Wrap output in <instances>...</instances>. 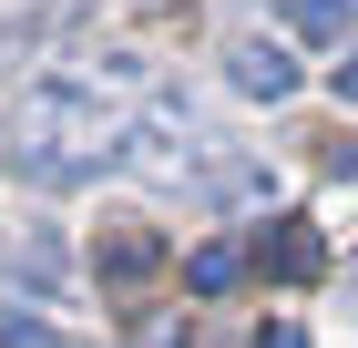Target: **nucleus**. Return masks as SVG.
<instances>
[{"instance_id": "6", "label": "nucleus", "mask_w": 358, "mask_h": 348, "mask_svg": "<svg viewBox=\"0 0 358 348\" xmlns=\"http://www.w3.org/2000/svg\"><path fill=\"white\" fill-rule=\"evenodd\" d=\"M0 348H83V338L52 328V318H31V307H0Z\"/></svg>"}, {"instance_id": "2", "label": "nucleus", "mask_w": 358, "mask_h": 348, "mask_svg": "<svg viewBox=\"0 0 358 348\" xmlns=\"http://www.w3.org/2000/svg\"><path fill=\"white\" fill-rule=\"evenodd\" d=\"M256 267H266L276 287H307V277L328 267V236H317V225H307V215H276L266 236H256Z\"/></svg>"}, {"instance_id": "7", "label": "nucleus", "mask_w": 358, "mask_h": 348, "mask_svg": "<svg viewBox=\"0 0 358 348\" xmlns=\"http://www.w3.org/2000/svg\"><path fill=\"white\" fill-rule=\"evenodd\" d=\"M287 21H297L307 41H338V31H348V0H287Z\"/></svg>"}, {"instance_id": "5", "label": "nucleus", "mask_w": 358, "mask_h": 348, "mask_svg": "<svg viewBox=\"0 0 358 348\" xmlns=\"http://www.w3.org/2000/svg\"><path fill=\"white\" fill-rule=\"evenodd\" d=\"M236 277H246V246H236V236H205V246L185 256V287H194V297H225Z\"/></svg>"}, {"instance_id": "3", "label": "nucleus", "mask_w": 358, "mask_h": 348, "mask_svg": "<svg viewBox=\"0 0 358 348\" xmlns=\"http://www.w3.org/2000/svg\"><path fill=\"white\" fill-rule=\"evenodd\" d=\"M154 267H164V236H154V225H113V236L92 246V277H103V287H143Z\"/></svg>"}, {"instance_id": "8", "label": "nucleus", "mask_w": 358, "mask_h": 348, "mask_svg": "<svg viewBox=\"0 0 358 348\" xmlns=\"http://www.w3.org/2000/svg\"><path fill=\"white\" fill-rule=\"evenodd\" d=\"M256 348H307V328H297V318H266V328H256Z\"/></svg>"}, {"instance_id": "1", "label": "nucleus", "mask_w": 358, "mask_h": 348, "mask_svg": "<svg viewBox=\"0 0 358 348\" xmlns=\"http://www.w3.org/2000/svg\"><path fill=\"white\" fill-rule=\"evenodd\" d=\"M113 144H123V123H113L103 82H31L21 103H10V164H21L31 185H83V174H103Z\"/></svg>"}, {"instance_id": "9", "label": "nucleus", "mask_w": 358, "mask_h": 348, "mask_svg": "<svg viewBox=\"0 0 358 348\" xmlns=\"http://www.w3.org/2000/svg\"><path fill=\"white\" fill-rule=\"evenodd\" d=\"M328 92H338V103H358V52H348V62L328 72Z\"/></svg>"}, {"instance_id": "4", "label": "nucleus", "mask_w": 358, "mask_h": 348, "mask_svg": "<svg viewBox=\"0 0 358 348\" xmlns=\"http://www.w3.org/2000/svg\"><path fill=\"white\" fill-rule=\"evenodd\" d=\"M236 92L246 103H287L297 92V62L276 52V41H236Z\"/></svg>"}]
</instances>
